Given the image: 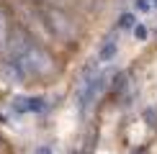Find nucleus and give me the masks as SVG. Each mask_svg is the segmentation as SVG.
<instances>
[{"label":"nucleus","mask_w":157,"mask_h":154,"mask_svg":"<svg viewBox=\"0 0 157 154\" xmlns=\"http://www.w3.org/2000/svg\"><path fill=\"white\" fill-rule=\"evenodd\" d=\"M41 18H44V26H47L54 36H59V38H75L72 23H70L67 13H62L59 8H52V5L41 8Z\"/></svg>","instance_id":"obj_3"},{"label":"nucleus","mask_w":157,"mask_h":154,"mask_svg":"<svg viewBox=\"0 0 157 154\" xmlns=\"http://www.w3.org/2000/svg\"><path fill=\"white\" fill-rule=\"evenodd\" d=\"M136 13H144V16H152V13H157V0H136L134 3Z\"/></svg>","instance_id":"obj_5"},{"label":"nucleus","mask_w":157,"mask_h":154,"mask_svg":"<svg viewBox=\"0 0 157 154\" xmlns=\"http://www.w3.org/2000/svg\"><path fill=\"white\" fill-rule=\"evenodd\" d=\"M5 62L21 80H44L57 72V62L26 31H10L5 41Z\"/></svg>","instance_id":"obj_1"},{"label":"nucleus","mask_w":157,"mask_h":154,"mask_svg":"<svg viewBox=\"0 0 157 154\" xmlns=\"http://www.w3.org/2000/svg\"><path fill=\"white\" fill-rule=\"evenodd\" d=\"M41 105H44V100H39V98H21V100H16V108L23 111V113H39Z\"/></svg>","instance_id":"obj_4"},{"label":"nucleus","mask_w":157,"mask_h":154,"mask_svg":"<svg viewBox=\"0 0 157 154\" xmlns=\"http://www.w3.org/2000/svg\"><path fill=\"white\" fill-rule=\"evenodd\" d=\"M108 75H111L108 64L101 62V59H93L90 64H85L80 80H77V87H75V100H77V108H80L82 116L93 111L98 98L103 95L106 82H108Z\"/></svg>","instance_id":"obj_2"},{"label":"nucleus","mask_w":157,"mask_h":154,"mask_svg":"<svg viewBox=\"0 0 157 154\" xmlns=\"http://www.w3.org/2000/svg\"><path fill=\"white\" fill-rule=\"evenodd\" d=\"M8 36H10V26H8V18H5L3 8H0V49L5 46V41H8Z\"/></svg>","instance_id":"obj_6"},{"label":"nucleus","mask_w":157,"mask_h":154,"mask_svg":"<svg viewBox=\"0 0 157 154\" xmlns=\"http://www.w3.org/2000/svg\"><path fill=\"white\" fill-rule=\"evenodd\" d=\"M31 154H57V149H54L52 144H39V146H36V149L31 152Z\"/></svg>","instance_id":"obj_7"}]
</instances>
